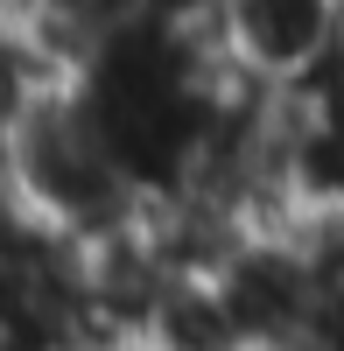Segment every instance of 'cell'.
<instances>
[{
    "label": "cell",
    "instance_id": "obj_1",
    "mask_svg": "<svg viewBox=\"0 0 344 351\" xmlns=\"http://www.w3.org/2000/svg\"><path fill=\"white\" fill-rule=\"evenodd\" d=\"M0 183H8L28 211H42L49 225H64L71 239H84V246L127 232L140 211H148V197H140L127 183V169L106 155V141L77 112V99L49 106L42 120L0 155Z\"/></svg>",
    "mask_w": 344,
    "mask_h": 351
},
{
    "label": "cell",
    "instance_id": "obj_2",
    "mask_svg": "<svg viewBox=\"0 0 344 351\" xmlns=\"http://www.w3.org/2000/svg\"><path fill=\"white\" fill-rule=\"evenodd\" d=\"M204 43L253 92H295L344 49V0H218Z\"/></svg>",
    "mask_w": 344,
    "mask_h": 351
},
{
    "label": "cell",
    "instance_id": "obj_3",
    "mask_svg": "<svg viewBox=\"0 0 344 351\" xmlns=\"http://www.w3.org/2000/svg\"><path fill=\"white\" fill-rule=\"evenodd\" d=\"M77 84V64L56 49L21 8H0V155L42 120L49 106H64Z\"/></svg>",
    "mask_w": 344,
    "mask_h": 351
},
{
    "label": "cell",
    "instance_id": "obj_4",
    "mask_svg": "<svg viewBox=\"0 0 344 351\" xmlns=\"http://www.w3.org/2000/svg\"><path fill=\"white\" fill-rule=\"evenodd\" d=\"M134 351H253L211 274H169L134 330Z\"/></svg>",
    "mask_w": 344,
    "mask_h": 351
},
{
    "label": "cell",
    "instance_id": "obj_5",
    "mask_svg": "<svg viewBox=\"0 0 344 351\" xmlns=\"http://www.w3.org/2000/svg\"><path fill=\"white\" fill-rule=\"evenodd\" d=\"M21 14L36 21L71 64H84V56H99L112 36H127L134 21H148V0H28Z\"/></svg>",
    "mask_w": 344,
    "mask_h": 351
},
{
    "label": "cell",
    "instance_id": "obj_6",
    "mask_svg": "<svg viewBox=\"0 0 344 351\" xmlns=\"http://www.w3.org/2000/svg\"><path fill=\"white\" fill-rule=\"evenodd\" d=\"M0 351H77L56 330H28V324H0Z\"/></svg>",
    "mask_w": 344,
    "mask_h": 351
}]
</instances>
